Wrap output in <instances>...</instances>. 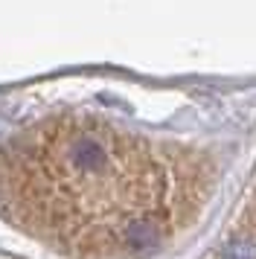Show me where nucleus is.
<instances>
[{
	"label": "nucleus",
	"mask_w": 256,
	"mask_h": 259,
	"mask_svg": "<svg viewBox=\"0 0 256 259\" xmlns=\"http://www.w3.org/2000/svg\"><path fill=\"white\" fill-rule=\"evenodd\" d=\"M0 259H12V256H3V253H0Z\"/></svg>",
	"instance_id": "f03ea898"
},
{
	"label": "nucleus",
	"mask_w": 256,
	"mask_h": 259,
	"mask_svg": "<svg viewBox=\"0 0 256 259\" xmlns=\"http://www.w3.org/2000/svg\"><path fill=\"white\" fill-rule=\"evenodd\" d=\"M216 189L207 154L96 114L0 143V215L67 259H146L192 227Z\"/></svg>",
	"instance_id": "f257e3e1"
}]
</instances>
